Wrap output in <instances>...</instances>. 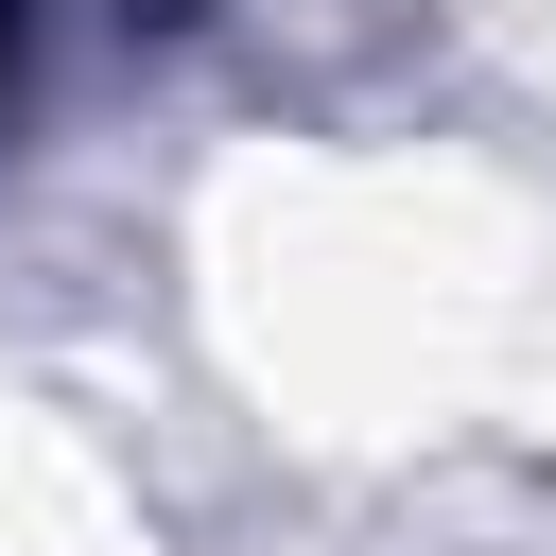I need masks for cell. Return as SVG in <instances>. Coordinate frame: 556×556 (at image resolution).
<instances>
[{
    "instance_id": "cell-1",
    "label": "cell",
    "mask_w": 556,
    "mask_h": 556,
    "mask_svg": "<svg viewBox=\"0 0 556 556\" xmlns=\"http://www.w3.org/2000/svg\"><path fill=\"white\" fill-rule=\"evenodd\" d=\"M0 52H17V0H0Z\"/></svg>"
}]
</instances>
